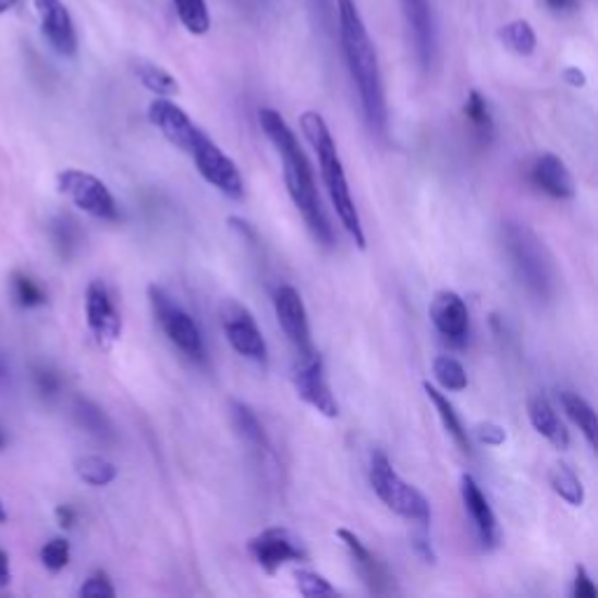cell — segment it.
<instances>
[{"label":"cell","mask_w":598,"mask_h":598,"mask_svg":"<svg viewBox=\"0 0 598 598\" xmlns=\"http://www.w3.org/2000/svg\"><path fill=\"white\" fill-rule=\"evenodd\" d=\"M257 120H260L265 136L271 141V145L277 148V152L283 159V178H285V187H288L290 199H293V204L297 206V211L302 213L304 222L309 224V230L318 244L332 246L334 244L332 224H330L326 211H322L312 164H309V159H306L295 132L281 118V112L273 108H260V112H257Z\"/></svg>","instance_id":"cell-1"},{"label":"cell","mask_w":598,"mask_h":598,"mask_svg":"<svg viewBox=\"0 0 598 598\" xmlns=\"http://www.w3.org/2000/svg\"><path fill=\"white\" fill-rule=\"evenodd\" d=\"M337 20L344 59L353 85L358 89L367 126L371 129V134L383 136L388 124V108L375 45H371L367 26L353 0H337Z\"/></svg>","instance_id":"cell-2"},{"label":"cell","mask_w":598,"mask_h":598,"mask_svg":"<svg viewBox=\"0 0 598 598\" xmlns=\"http://www.w3.org/2000/svg\"><path fill=\"white\" fill-rule=\"evenodd\" d=\"M302 132L306 136V141L312 143L314 152L318 155V164H320V173L322 181H326L328 194L332 199V206L337 211V218L342 220L344 230L349 232V236L353 239V244L358 246L361 251L367 248V239L363 232V222H361V213L358 206L353 202V194L346 181V171L342 164V157L337 152V143L330 134L328 122L322 120L320 112L316 110H306L304 115L300 118Z\"/></svg>","instance_id":"cell-3"},{"label":"cell","mask_w":598,"mask_h":598,"mask_svg":"<svg viewBox=\"0 0 598 598\" xmlns=\"http://www.w3.org/2000/svg\"><path fill=\"white\" fill-rule=\"evenodd\" d=\"M503 241L516 279L536 300H552L559 285V273L545 241L524 222H505Z\"/></svg>","instance_id":"cell-4"},{"label":"cell","mask_w":598,"mask_h":598,"mask_svg":"<svg viewBox=\"0 0 598 598\" xmlns=\"http://www.w3.org/2000/svg\"><path fill=\"white\" fill-rule=\"evenodd\" d=\"M369 484L388 510L405 516V520L414 522L416 526H430L428 498L393 471V465L383 451L371 454Z\"/></svg>","instance_id":"cell-5"},{"label":"cell","mask_w":598,"mask_h":598,"mask_svg":"<svg viewBox=\"0 0 598 598\" xmlns=\"http://www.w3.org/2000/svg\"><path fill=\"white\" fill-rule=\"evenodd\" d=\"M148 297L152 304V312L157 316V322L171 342L181 349L187 358L204 361L206 351H204V339H202L197 320H194L185 309H181V306L173 302V297L167 295L159 285H152L148 290Z\"/></svg>","instance_id":"cell-6"},{"label":"cell","mask_w":598,"mask_h":598,"mask_svg":"<svg viewBox=\"0 0 598 598\" xmlns=\"http://www.w3.org/2000/svg\"><path fill=\"white\" fill-rule=\"evenodd\" d=\"M187 155H192L194 164H197V171L202 173L206 183H211L218 192L228 194V197H232V199L244 197V192H246L244 178H241L236 164L218 148L211 136L202 132V129H199L197 138H194Z\"/></svg>","instance_id":"cell-7"},{"label":"cell","mask_w":598,"mask_h":598,"mask_svg":"<svg viewBox=\"0 0 598 598\" xmlns=\"http://www.w3.org/2000/svg\"><path fill=\"white\" fill-rule=\"evenodd\" d=\"M57 185L63 194H66V197H71V202L80 208V211L89 213L91 218H99V220L120 218L115 197H112L106 183L99 181L96 175L80 169H66L59 173Z\"/></svg>","instance_id":"cell-8"},{"label":"cell","mask_w":598,"mask_h":598,"mask_svg":"<svg viewBox=\"0 0 598 598\" xmlns=\"http://www.w3.org/2000/svg\"><path fill=\"white\" fill-rule=\"evenodd\" d=\"M295 369H293V381L297 388V395L312 405L318 414L334 418L339 414V405L332 395V388L326 377V363H322V355L312 349L306 353H295Z\"/></svg>","instance_id":"cell-9"},{"label":"cell","mask_w":598,"mask_h":598,"mask_svg":"<svg viewBox=\"0 0 598 598\" xmlns=\"http://www.w3.org/2000/svg\"><path fill=\"white\" fill-rule=\"evenodd\" d=\"M222 330H224V337H228L230 346L239 355H244V358H248L253 363H260V365L267 363L265 337H263L260 328H257V322L251 316V312L244 309V306H239L234 302L224 306Z\"/></svg>","instance_id":"cell-10"},{"label":"cell","mask_w":598,"mask_h":598,"mask_svg":"<svg viewBox=\"0 0 598 598\" xmlns=\"http://www.w3.org/2000/svg\"><path fill=\"white\" fill-rule=\"evenodd\" d=\"M248 552L257 565L269 575L277 573L290 561H304L306 552L302 542L288 528H267L260 536L248 540Z\"/></svg>","instance_id":"cell-11"},{"label":"cell","mask_w":598,"mask_h":598,"mask_svg":"<svg viewBox=\"0 0 598 598\" xmlns=\"http://www.w3.org/2000/svg\"><path fill=\"white\" fill-rule=\"evenodd\" d=\"M85 312H87V326L94 334L96 342L101 346L115 344L122 334V318L115 302L110 297V290L103 281L94 279L87 285L85 295Z\"/></svg>","instance_id":"cell-12"},{"label":"cell","mask_w":598,"mask_h":598,"mask_svg":"<svg viewBox=\"0 0 598 598\" xmlns=\"http://www.w3.org/2000/svg\"><path fill=\"white\" fill-rule=\"evenodd\" d=\"M273 312H277V320L290 339V344L295 346V353H306L314 349L309 316H306L302 295L293 285L277 288V293H273Z\"/></svg>","instance_id":"cell-13"},{"label":"cell","mask_w":598,"mask_h":598,"mask_svg":"<svg viewBox=\"0 0 598 598\" xmlns=\"http://www.w3.org/2000/svg\"><path fill=\"white\" fill-rule=\"evenodd\" d=\"M428 314L435 330L444 337V342L454 346H463L467 342V332H471V314H467L463 297L454 293V290H442V293L435 295Z\"/></svg>","instance_id":"cell-14"},{"label":"cell","mask_w":598,"mask_h":598,"mask_svg":"<svg viewBox=\"0 0 598 598\" xmlns=\"http://www.w3.org/2000/svg\"><path fill=\"white\" fill-rule=\"evenodd\" d=\"M148 120L159 129L161 136L183 152H190L194 138L199 134V126L190 120L187 112L181 106L164 99V96H159L157 101L150 103Z\"/></svg>","instance_id":"cell-15"},{"label":"cell","mask_w":598,"mask_h":598,"mask_svg":"<svg viewBox=\"0 0 598 598\" xmlns=\"http://www.w3.org/2000/svg\"><path fill=\"white\" fill-rule=\"evenodd\" d=\"M461 498H463V508L471 516L473 528L477 533V538L484 549H496L500 542V528L498 520L489 505L487 496L479 489V484L473 475H463L461 477Z\"/></svg>","instance_id":"cell-16"},{"label":"cell","mask_w":598,"mask_h":598,"mask_svg":"<svg viewBox=\"0 0 598 598\" xmlns=\"http://www.w3.org/2000/svg\"><path fill=\"white\" fill-rule=\"evenodd\" d=\"M36 10L42 24V36L61 57H75L77 34L69 8L61 0H36Z\"/></svg>","instance_id":"cell-17"},{"label":"cell","mask_w":598,"mask_h":598,"mask_svg":"<svg viewBox=\"0 0 598 598\" xmlns=\"http://www.w3.org/2000/svg\"><path fill=\"white\" fill-rule=\"evenodd\" d=\"M337 538L344 542V547L349 549V554L353 559V565L355 571H358V575L363 577L365 587L371 591V594H391L393 591V575L388 573L386 565L369 552V549L363 545V540L355 536V533L346 530V528H339L337 530Z\"/></svg>","instance_id":"cell-18"},{"label":"cell","mask_w":598,"mask_h":598,"mask_svg":"<svg viewBox=\"0 0 598 598\" xmlns=\"http://www.w3.org/2000/svg\"><path fill=\"white\" fill-rule=\"evenodd\" d=\"M530 183L545 194H549L552 199H571L575 194V181L569 167L563 164V159H559L552 152H545L533 161Z\"/></svg>","instance_id":"cell-19"},{"label":"cell","mask_w":598,"mask_h":598,"mask_svg":"<svg viewBox=\"0 0 598 598\" xmlns=\"http://www.w3.org/2000/svg\"><path fill=\"white\" fill-rule=\"evenodd\" d=\"M400 3L414 40L416 59L424 69H430L432 57H435V26H432L428 0H400Z\"/></svg>","instance_id":"cell-20"},{"label":"cell","mask_w":598,"mask_h":598,"mask_svg":"<svg viewBox=\"0 0 598 598\" xmlns=\"http://www.w3.org/2000/svg\"><path fill=\"white\" fill-rule=\"evenodd\" d=\"M528 418L533 428H536L547 442H552L557 449H569L571 435L565 430L557 410L547 398L538 395L528 402Z\"/></svg>","instance_id":"cell-21"},{"label":"cell","mask_w":598,"mask_h":598,"mask_svg":"<svg viewBox=\"0 0 598 598\" xmlns=\"http://www.w3.org/2000/svg\"><path fill=\"white\" fill-rule=\"evenodd\" d=\"M424 391H426V395H428V400H430V405L435 407V412H438V416H440V422H442L444 430L451 435V440L456 442V447L463 451V454L473 456L471 435H467V430L463 428L461 418H459V414H456L454 405H451V402H449V398H447L444 393H440L438 388H435V386H430L428 381L424 383Z\"/></svg>","instance_id":"cell-22"},{"label":"cell","mask_w":598,"mask_h":598,"mask_svg":"<svg viewBox=\"0 0 598 598\" xmlns=\"http://www.w3.org/2000/svg\"><path fill=\"white\" fill-rule=\"evenodd\" d=\"M73 414H75L77 426L85 432H89L91 438H96L99 442L115 440V426H112L110 416L99 405H96V402H91L87 398H77L73 405Z\"/></svg>","instance_id":"cell-23"},{"label":"cell","mask_w":598,"mask_h":598,"mask_svg":"<svg viewBox=\"0 0 598 598\" xmlns=\"http://www.w3.org/2000/svg\"><path fill=\"white\" fill-rule=\"evenodd\" d=\"M230 414H232V426H234V430H236V435L241 440H244L246 444H251L257 451H267L269 449L265 426L260 424V418H257V414L246 405V402L232 400L230 402Z\"/></svg>","instance_id":"cell-24"},{"label":"cell","mask_w":598,"mask_h":598,"mask_svg":"<svg viewBox=\"0 0 598 598\" xmlns=\"http://www.w3.org/2000/svg\"><path fill=\"white\" fill-rule=\"evenodd\" d=\"M463 115H465L467 124H471L477 143L479 145H489L493 134H496V126H493L489 103L477 89H473L471 94H467L465 106H463Z\"/></svg>","instance_id":"cell-25"},{"label":"cell","mask_w":598,"mask_h":598,"mask_svg":"<svg viewBox=\"0 0 598 598\" xmlns=\"http://www.w3.org/2000/svg\"><path fill=\"white\" fill-rule=\"evenodd\" d=\"M559 400H561L563 412L569 414L571 422L579 428L582 435H585L589 447H596V412H594V407L585 398L573 393V391H563L559 395Z\"/></svg>","instance_id":"cell-26"},{"label":"cell","mask_w":598,"mask_h":598,"mask_svg":"<svg viewBox=\"0 0 598 598\" xmlns=\"http://www.w3.org/2000/svg\"><path fill=\"white\" fill-rule=\"evenodd\" d=\"M134 73L141 80V85L145 89H150L157 96H164V99H171L178 91H181V85H178V80L164 71L161 66L152 61H136L134 63Z\"/></svg>","instance_id":"cell-27"},{"label":"cell","mask_w":598,"mask_h":598,"mask_svg":"<svg viewBox=\"0 0 598 598\" xmlns=\"http://www.w3.org/2000/svg\"><path fill=\"white\" fill-rule=\"evenodd\" d=\"M498 40L503 42L510 52L520 54V57H530L536 52V30L526 22V20H514L505 26L498 28Z\"/></svg>","instance_id":"cell-28"},{"label":"cell","mask_w":598,"mask_h":598,"mask_svg":"<svg viewBox=\"0 0 598 598\" xmlns=\"http://www.w3.org/2000/svg\"><path fill=\"white\" fill-rule=\"evenodd\" d=\"M549 484H552L554 493L561 500H565L569 505L579 508L582 503H585V487H582L577 475L565 463L552 465V471H549Z\"/></svg>","instance_id":"cell-29"},{"label":"cell","mask_w":598,"mask_h":598,"mask_svg":"<svg viewBox=\"0 0 598 598\" xmlns=\"http://www.w3.org/2000/svg\"><path fill=\"white\" fill-rule=\"evenodd\" d=\"M175 14L192 36H204L211 28V14H208L206 0H173Z\"/></svg>","instance_id":"cell-30"},{"label":"cell","mask_w":598,"mask_h":598,"mask_svg":"<svg viewBox=\"0 0 598 598\" xmlns=\"http://www.w3.org/2000/svg\"><path fill=\"white\" fill-rule=\"evenodd\" d=\"M75 473L89 487H108L110 481H115L118 467L103 456H85L75 463Z\"/></svg>","instance_id":"cell-31"},{"label":"cell","mask_w":598,"mask_h":598,"mask_svg":"<svg viewBox=\"0 0 598 598\" xmlns=\"http://www.w3.org/2000/svg\"><path fill=\"white\" fill-rule=\"evenodd\" d=\"M432 375L444 391L461 393L467 388L465 367L456 358H449V355H438V358L432 361Z\"/></svg>","instance_id":"cell-32"},{"label":"cell","mask_w":598,"mask_h":598,"mask_svg":"<svg viewBox=\"0 0 598 598\" xmlns=\"http://www.w3.org/2000/svg\"><path fill=\"white\" fill-rule=\"evenodd\" d=\"M12 288L14 297H17L20 306H24V309H36V306H42L47 302L45 290L34 279L26 277V273H14Z\"/></svg>","instance_id":"cell-33"},{"label":"cell","mask_w":598,"mask_h":598,"mask_svg":"<svg viewBox=\"0 0 598 598\" xmlns=\"http://www.w3.org/2000/svg\"><path fill=\"white\" fill-rule=\"evenodd\" d=\"M50 230H52V241H54V248L59 251V255L71 257L77 248V241H80V230L75 228V222L69 218H57Z\"/></svg>","instance_id":"cell-34"},{"label":"cell","mask_w":598,"mask_h":598,"mask_svg":"<svg viewBox=\"0 0 598 598\" xmlns=\"http://www.w3.org/2000/svg\"><path fill=\"white\" fill-rule=\"evenodd\" d=\"M40 561L47 571H52V573H59L63 571L69 565L71 561V545L69 540H63V538H54L47 542L42 549H40Z\"/></svg>","instance_id":"cell-35"},{"label":"cell","mask_w":598,"mask_h":598,"mask_svg":"<svg viewBox=\"0 0 598 598\" xmlns=\"http://www.w3.org/2000/svg\"><path fill=\"white\" fill-rule=\"evenodd\" d=\"M295 585L302 596L306 598H320V596H334L337 589L330 585V582L312 571H297L295 573Z\"/></svg>","instance_id":"cell-36"},{"label":"cell","mask_w":598,"mask_h":598,"mask_svg":"<svg viewBox=\"0 0 598 598\" xmlns=\"http://www.w3.org/2000/svg\"><path fill=\"white\" fill-rule=\"evenodd\" d=\"M115 594V587H112V582L103 571H96L94 575H89L85 579V585L80 587V596L83 598H112Z\"/></svg>","instance_id":"cell-37"},{"label":"cell","mask_w":598,"mask_h":598,"mask_svg":"<svg viewBox=\"0 0 598 598\" xmlns=\"http://www.w3.org/2000/svg\"><path fill=\"white\" fill-rule=\"evenodd\" d=\"M34 383L42 398H54L61 388V379L54 369L50 367H36L34 369Z\"/></svg>","instance_id":"cell-38"},{"label":"cell","mask_w":598,"mask_h":598,"mask_svg":"<svg viewBox=\"0 0 598 598\" xmlns=\"http://www.w3.org/2000/svg\"><path fill=\"white\" fill-rule=\"evenodd\" d=\"M477 440L481 444H487V447H500V444H505L508 432H505L503 426H498L493 422H487V424H479L477 426Z\"/></svg>","instance_id":"cell-39"},{"label":"cell","mask_w":598,"mask_h":598,"mask_svg":"<svg viewBox=\"0 0 598 598\" xmlns=\"http://www.w3.org/2000/svg\"><path fill=\"white\" fill-rule=\"evenodd\" d=\"M596 585L591 582L585 565H575V579H573V598H594Z\"/></svg>","instance_id":"cell-40"},{"label":"cell","mask_w":598,"mask_h":598,"mask_svg":"<svg viewBox=\"0 0 598 598\" xmlns=\"http://www.w3.org/2000/svg\"><path fill=\"white\" fill-rule=\"evenodd\" d=\"M561 77H563L565 83H569L571 87H575V89H579V87H585V85H587V75L582 73L579 69H575V66L565 69V71L561 73Z\"/></svg>","instance_id":"cell-41"},{"label":"cell","mask_w":598,"mask_h":598,"mask_svg":"<svg viewBox=\"0 0 598 598\" xmlns=\"http://www.w3.org/2000/svg\"><path fill=\"white\" fill-rule=\"evenodd\" d=\"M75 520H77V514L71 505H59L57 508V522H59L61 528H73Z\"/></svg>","instance_id":"cell-42"},{"label":"cell","mask_w":598,"mask_h":598,"mask_svg":"<svg viewBox=\"0 0 598 598\" xmlns=\"http://www.w3.org/2000/svg\"><path fill=\"white\" fill-rule=\"evenodd\" d=\"M10 585V557L3 547H0V587Z\"/></svg>","instance_id":"cell-43"},{"label":"cell","mask_w":598,"mask_h":598,"mask_svg":"<svg viewBox=\"0 0 598 598\" xmlns=\"http://www.w3.org/2000/svg\"><path fill=\"white\" fill-rule=\"evenodd\" d=\"M230 224H232L234 230H239V232H241V236H246V239L255 241V232L251 230V224H248L246 220H241V218H230Z\"/></svg>","instance_id":"cell-44"},{"label":"cell","mask_w":598,"mask_h":598,"mask_svg":"<svg viewBox=\"0 0 598 598\" xmlns=\"http://www.w3.org/2000/svg\"><path fill=\"white\" fill-rule=\"evenodd\" d=\"M547 5L552 10H563L565 5H569V0H547Z\"/></svg>","instance_id":"cell-45"},{"label":"cell","mask_w":598,"mask_h":598,"mask_svg":"<svg viewBox=\"0 0 598 598\" xmlns=\"http://www.w3.org/2000/svg\"><path fill=\"white\" fill-rule=\"evenodd\" d=\"M14 3H17V0H0V14H3V12H8Z\"/></svg>","instance_id":"cell-46"},{"label":"cell","mask_w":598,"mask_h":598,"mask_svg":"<svg viewBox=\"0 0 598 598\" xmlns=\"http://www.w3.org/2000/svg\"><path fill=\"white\" fill-rule=\"evenodd\" d=\"M5 522H8V512H5L3 500H0V524H5Z\"/></svg>","instance_id":"cell-47"},{"label":"cell","mask_w":598,"mask_h":598,"mask_svg":"<svg viewBox=\"0 0 598 598\" xmlns=\"http://www.w3.org/2000/svg\"><path fill=\"white\" fill-rule=\"evenodd\" d=\"M8 444V438H5V432L3 430H0V449H3Z\"/></svg>","instance_id":"cell-48"},{"label":"cell","mask_w":598,"mask_h":598,"mask_svg":"<svg viewBox=\"0 0 598 598\" xmlns=\"http://www.w3.org/2000/svg\"><path fill=\"white\" fill-rule=\"evenodd\" d=\"M0 377H3V363H0Z\"/></svg>","instance_id":"cell-49"}]
</instances>
